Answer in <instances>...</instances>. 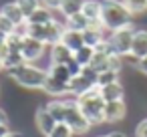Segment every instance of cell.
<instances>
[{"label":"cell","mask_w":147,"mask_h":137,"mask_svg":"<svg viewBox=\"0 0 147 137\" xmlns=\"http://www.w3.org/2000/svg\"><path fill=\"white\" fill-rule=\"evenodd\" d=\"M61 4H63V0H40V6H45V8H49V10H59L61 8Z\"/></svg>","instance_id":"obj_36"},{"label":"cell","mask_w":147,"mask_h":137,"mask_svg":"<svg viewBox=\"0 0 147 137\" xmlns=\"http://www.w3.org/2000/svg\"><path fill=\"white\" fill-rule=\"evenodd\" d=\"M4 43H6V34L0 32V45H4Z\"/></svg>","instance_id":"obj_43"},{"label":"cell","mask_w":147,"mask_h":137,"mask_svg":"<svg viewBox=\"0 0 147 137\" xmlns=\"http://www.w3.org/2000/svg\"><path fill=\"white\" fill-rule=\"evenodd\" d=\"M45 51H47V45H45V43H40V40H36V38H30V36H24V38H22L20 55H22V59H24L26 63H34V65H36V61L42 59Z\"/></svg>","instance_id":"obj_6"},{"label":"cell","mask_w":147,"mask_h":137,"mask_svg":"<svg viewBox=\"0 0 147 137\" xmlns=\"http://www.w3.org/2000/svg\"><path fill=\"white\" fill-rule=\"evenodd\" d=\"M6 75L10 77L12 83H16L22 89H28V91H40L45 81H47V77H49L47 69H42V67H38L34 63H24V65H20L16 69L8 71Z\"/></svg>","instance_id":"obj_2"},{"label":"cell","mask_w":147,"mask_h":137,"mask_svg":"<svg viewBox=\"0 0 147 137\" xmlns=\"http://www.w3.org/2000/svg\"><path fill=\"white\" fill-rule=\"evenodd\" d=\"M131 53L139 59L147 57V30L145 28H135L133 43H131Z\"/></svg>","instance_id":"obj_14"},{"label":"cell","mask_w":147,"mask_h":137,"mask_svg":"<svg viewBox=\"0 0 147 137\" xmlns=\"http://www.w3.org/2000/svg\"><path fill=\"white\" fill-rule=\"evenodd\" d=\"M63 123L69 125L75 135H85V133L93 127V125L87 121V117L81 113V109H79V105H77L75 99H67V111H65V121H63Z\"/></svg>","instance_id":"obj_4"},{"label":"cell","mask_w":147,"mask_h":137,"mask_svg":"<svg viewBox=\"0 0 147 137\" xmlns=\"http://www.w3.org/2000/svg\"><path fill=\"white\" fill-rule=\"evenodd\" d=\"M107 36H109V32L101 26V22L91 24L87 30H83V40H85V45H87V47H91V49H97L101 43H105V40H107Z\"/></svg>","instance_id":"obj_8"},{"label":"cell","mask_w":147,"mask_h":137,"mask_svg":"<svg viewBox=\"0 0 147 137\" xmlns=\"http://www.w3.org/2000/svg\"><path fill=\"white\" fill-rule=\"evenodd\" d=\"M6 137H24V135H22L20 131H10V133H8Z\"/></svg>","instance_id":"obj_42"},{"label":"cell","mask_w":147,"mask_h":137,"mask_svg":"<svg viewBox=\"0 0 147 137\" xmlns=\"http://www.w3.org/2000/svg\"><path fill=\"white\" fill-rule=\"evenodd\" d=\"M34 125H36V129L47 137L53 129H55V125H57V121L53 119V115L45 109V107H38L36 111H34Z\"/></svg>","instance_id":"obj_10"},{"label":"cell","mask_w":147,"mask_h":137,"mask_svg":"<svg viewBox=\"0 0 147 137\" xmlns=\"http://www.w3.org/2000/svg\"><path fill=\"white\" fill-rule=\"evenodd\" d=\"M40 91L45 95L53 97V99H67L69 97V85L67 83H61V81H57L53 77H47V81H45V85H42Z\"/></svg>","instance_id":"obj_9"},{"label":"cell","mask_w":147,"mask_h":137,"mask_svg":"<svg viewBox=\"0 0 147 137\" xmlns=\"http://www.w3.org/2000/svg\"><path fill=\"white\" fill-rule=\"evenodd\" d=\"M61 43H63L67 49H71L73 53H75V51H79L81 47H85L83 32H79V30H71V28H67V26H65V32H63Z\"/></svg>","instance_id":"obj_18"},{"label":"cell","mask_w":147,"mask_h":137,"mask_svg":"<svg viewBox=\"0 0 147 137\" xmlns=\"http://www.w3.org/2000/svg\"><path fill=\"white\" fill-rule=\"evenodd\" d=\"M107 137H127V135H125L123 131H109Z\"/></svg>","instance_id":"obj_41"},{"label":"cell","mask_w":147,"mask_h":137,"mask_svg":"<svg viewBox=\"0 0 147 137\" xmlns=\"http://www.w3.org/2000/svg\"><path fill=\"white\" fill-rule=\"evenodd\" d=\"M0 14H4L14 26H18V24H22V22H26V18H24V14H22V10L18 8V4L14 2H6V4H2V8H0Z\"/></svg>","instance_id":"obj_16"},{"label":"cell","mask_w":147,"mask_h":137,"mask_svg":"<svg viewBox=\"0 0 147 137\" xmlns=\"http://www.w3.org/2000/svg\"><path fill=\"white\" fill-rule=\"evenodd\" d=\"M101 137H107V135H101Z\"/></svg>","instance_id":"obj_44"},{"label":"cell","mask_w":147,"mask_h":137,"mask_svg":"<svg viewBox=\"0 0 147 137\" xmlns=\"http://www.w3.org/2000/svg\"><path fill=\"white\" fill-rule=\"evenodd\" d=\"M26 61L22 59V55L20 53H8L6 55V59L2 61V71H12V69H16V67H20V65H24Z\"/></svg>","instance_id":"obj_26"},{"label":"cell","mask_w":147,"mask_h":137,"mask_svg":"<svg viewBox=\"0 0 147 137\" xmlns=\"http://www.w3.org/2000/svg\"><path fill=\"white\" fill-rule=\"evenodd\" d=\"M67 67H69V71H71V75H73V77L81 75V69H83V67H81V65H79V63H77L75 59H71V61L67 63Z\"/></svg>","instance_id":"obj_37"},{"label":"cell","mask_w":147,"mask_h":137,"mask_svg":"<svg viewBox=\"0 0 147 137\" xmlns=\"http://www.w3.org/2000/svg\"><path fill=\"white\" fill-rule=\"evenodd\" d=\"M0 32H2V34H6V36L14 32V24H12V22H10V20H8L4 14H0Z\"/></svg>","instance_id":"obj_32"},{"label":"cell","mask_w":147,"mask_h":137,"mask_svg":"<svg viewBox=\"0 0 147 137\" xmlns=\"http://www.w3.org/2000/svg\"><path fill=\"white\" fill-rule=\"evenodd\" d=\"M65 26L71 28V30H79V32H83V30H87V28L91 26V22L79 12V14H73V16L65 18Z\"/></svg>","instance_id":"obj_23"},{"label":"cell","mask_w":147,"mask_h":137,"mask_svg":"<svg viewBox=\"0 0 147 137\" xmlns=\"http://www.w3.org/2000/svg\"><path fill=\"white\" fill-rule=\"evenodd\" d=\"M101 26L107 32L133 24V14L123 6L121 0H101Z\"/></svg>","instance_id":"obj_1"},{"label":"cell","mask_w":147,"mask_h":137,"mask_svg":"<svg viewBox=\"0 0 147 137\" xmlns=\"http://www.w3.org/2000/svg\"><path fill=\"white\" fill-rule=\"evenodd\" d=\"M6 47H8V53H20V49H22V36H18V34H8L6 36Z\"/></svg>","instance_id":"obj_30"},{"label":"cell","mask_w":147,"mask_h":137,"mask_svg":"<svg viewBox=\"0 0 147 137\" xmlns=\"http://www.w3.org/2000/svg\"><path fill=\"white\" fill-rule=\"evenodd\" d=\"M47 73H49V77H53V79H57L61 83H67V85L73 79V75H71V71H69L67 65H51L47 69Z\"/></svg>","instance_id":"obj_21"},{"label":"cell","mask_w":147,"mask_h":137,"mask_svg":"<svg viewBox=\"0 0 147 137\" xmlns=\"http://www.w3.org/2000/svg\"><path fill=\"white\" fill-rule=\"evenodd\" d=\"M81 75H83L85 79H89L93 85H97V77H99V73H97L91 65H89V67H83V69H81Z\"/></svg>","instance_id":"obj_33"},{"label":"cell","mask_w":147,"mask_h":137,"mask_svg":"<svg viewBox=\"0 0 147 137\" xmlns=\"http://www.w3.org/2000/svg\"><path fill=\"white\" fill-rule=\"evenodd\" d=\"M101 89V99L105 103H111V101H125V89L121 85V81L113 83V85H107V87H99Z\"/></svg>","instance_id":"obj_15"},{"label":"cell","mask_w":147,"mask_h":137,"mask_svg":"<svg viewBox=\"0 0 147 137\" xmlns=\"http://www.w3.org/2000/svg\"><path fill=\"white\" fill-rule=\"evenodd\" d=\"M63 32H65V22H61L57 18L51 20L49 24H45V45L47 47H53V45L61 43Z\"/></svg>","instance_id":"obj_11"},{"label":"cell","mask_w":147,"mask_h":137,"mask_svg":"<svg viewBox=\"0 0 147 137\" xmlns=\"http://www.w3.org/2000/svg\"><path fill=\"white\" fill-rule=\"evenodd\" d=\"M10 131H12V129H10V125H0V137H6Z\"/></svg>","instance_id":"obj_40"},{"label":"cell","mask_w":147,"mask_h":137,"mask_svg":"<svg viewBox=\"0 0 147 137\" xmlns=\"http://www.w3.org/2000/svg\"><path fill=\"white\" fill-rule=\"evenodd\" d=\"M135 137H147V117L135 125Z\"/></svg>","instance_id":"obj_35"},{"label":"cell","mask_w":147,"mask_h":137,"mask_svg":"<svg viewBox=\"0 0 147 137\" xmlns=\"http://www.w3.org/2000/svg\"><path fill=\"white\" fill-rule=\"evenodd\" d=\"M45 109L53 115V119L57 123H63L65 121V111H67V99H51L45 105Z\"/></svg>","instance_id":"obj_19"},{"label":"cell","mask_w":147,"mask_h":137,"mask_svg":"<svg viewBox=\"0 0 147 137\" xmlns=\"http://www.w3.org/2000/svg\"><path fill=\"white\" fill-rule=\"evenodd\" d=\"M81 113L87 117V121L91 125H103L105 119H103V113H105V101L101 99V89L95 85L91 91H87L85 95L77 97L75 99Z\"/></svg>","instance_id":"obj_3"},{"label":"cell","mask_w":147,"mask_h":137,"mask_svg":"<svg viewBox=\"0 0 147 137\" xmlns=\"http://www.w3.org/2000/svg\"><path fill=\"white\" fill-rule=\"evenodd\" d=\"M14 2L18 4V8L22 10V14H24V18H28L38 6H40V0H14Z\"/></svg>","instance_id":"obj_27"},{"label":"cell","mask_w":147,"mask_h":137,"mask_svg":"<svg viewBox=\"0 0 147 137\" xmlns=\"http://www.w3.org/2000/svg\"><path fill=\"white\" fill-rule=\"evenodd\" d=\"M47 137H75V133L71 131L69 125H65V123H57L55 129H53Z\"/></svg>","instance_id":"obj_29"},{"label":"cell","mask_w":147,"mask_h":137,"mask_svg":"<svg viewBox=\"0 0 147 137\" xmlns=\"http://www.w3.org/2000/svg\"><path fill=\"white\" fill-rule=\"evenodd\" d=\"M93 55H95V49H91V47H81L79 51H75L73 53V59L81 65V67H89L91 65V59H93Z\"/></svg>","instance_id":"obj_24"},{"label":"cell","mask_w":147,"mask_h":137,"mask_svg":"<svg viewBox=\"0 0 147 137\" xmlns=\"http://www.w3.org/2000/svg\"><path fill=\"white\" fill-rule=\"evenodd\" d=\"M127 117V103L125 101H111L105 103V113L103 119L105 123H119Z\"/></svg>","instance_id":"obj_7"},{"label":"cell","mask_w":147,"mask_h":137,"mask_svg":"<svg viewBox=\"0 0 147 137\" xmlns=\"http://www.w3.org/2000/svg\"><path fill=\"white\" fill-rule=\"evenodd\" d=\"M121 2L133 16H139V14L147 12V0H121Z\"/></svg>","instance_id":"obj_25"},{"label":"cell","mask_w":147,"mask_h":137,"mask_svg":"<svg viewBox=\"0 0 147 137\" xmlns=\"http://www.w3.org/2000/svg\"><path fill=\"white\" fill-rule=\"evenodd\" d=\"M51 20H55V14H53V10H49V8H45V6H38L28 18H26V22L28 24H49Z\"/></svg>","instance_id":"obj_20"},{"label":"cell","mask_w":147,"mask_h":137,"mask_svg":"<svg viewBox=\"0 0 147 137\" xmlns=\"http://www.w3.org/2000/svg\"><path fill=\"white\" fill-rule=\"evenodd\" d=\"M0 125H8V115L4 109H0Z\"/></svg>","instance_id":"obj_39"},{"label":"cell","mask_w":147,"mask_h":137,"mask_svg":"<svg viewBox=\"0 0 147 137\" xmlns=\"http://www.w3.org/2000/svg\"><path fill=\"white\" fill-rule=\"evenodd\" d=\"M133 34H135V26H133V24H129V26L119 28V30L109 32L107 40H109V45L113 47V53H115V55H119V57H125L127 53H131Z\"/></svg>","instance_id":"obj_5"},{"label":"cell","mask_w":147,"mask_h":137,"mask_svg":"<svg viewBox=\"0 0 147 137\" xmlns=\"http://www.w3.org/2000/svg\"><path fill=\"white\" fill-rule=\"evenodd\" d=\"M49 57H51V65H67L73 59V51L67 49L63 43H57L49 47Z\"/></svg>","instance_id":"obj_12"},{"label":"cell","mask_w":147,"mask_h":137,"mask_svg":"<svg viewBox=\"0 0 147 137\" xmlns=\"http://www.w3.org/2000/svg\"><path fill=\"white\" fill-rule=\"evenodd\" d=\"M83 4H85V0H63L59 12L63 14V18H69L73 14H79L81 8H83Z\"/></svg>","instance_id":"obj_22"},{"label":"cell","mask_w":147,"mask_h":137,"mask_svg":"<svg viewBox=\"0 0 147 137\" xmlns=\"http://www.w3.org/2000/svg\"><path fill=\"white\" fill-rule=\"evenodd\" d=\"M121 59H123V67H125V65H129V67L137 69V67H139V63H141V59H139V57H135L133 53H127V55H125V57H121Z\"/></svg>","instance_id":"obj_34"},{"label":"cell","mask_w":147,"mask_h":137,"mask_svg":"<svg viewBox=\"0 0 147 137\" xmlns=\"http://www.w3.org/2000/svg\"><path fill=\"white\" fill-rule=\"evenodd\" d=\"M93 87H95V85H93L89 79H85L83 75H77V77H73V79L69 81V97L77 99V97L85 95L87 91H91Z\"/></svg>","instance_id":"obj_13"},{"label":"cell","mask_w":147,"mask_h":137,"mask_svg":"<svg viewBox=\"0 0 147 137\" xmlns=\"http://www.w3.org/2000/svg\"><path fill=\"white\" fill-rule=\"evenodd\" d=\"M137 71H139L141 75H145V77H147V57H145V59H141V63H139Z\"/></svg>","instance_id":"obj_38"},{"label":"cell","mask_w":147,"mask_h":137,"mask_svg":"<svg viewBox=\"0 0 147 137\" xmlns=\"http://www.w3.org/2000/svg\"><path fill=\"white\" fill-rule=\"evenodd\" d=\"M117 81H119V73H115V71H103L97 77V87H107V85H113Z\"/></svg>","instance_id":"obj_28"},{"label":"cell","mask_w":147,"mask_h":137,"mask_svg":"<svg viewBox=\"0 0 147 137\" xmlns=\"http://www.w3.org/2000/svg\"><path fill=\"white\" fill-rule=\"evenodd\" d=\"M81 14L91 24H97L101 20V0H85V4L81 8Z\"/></svg>","instance_id":"obj_17"},{"label":"cell","mask_w":147,"mask_h":137,"mask_svg":"<svg viewBox=\"0 0 147 137\" xmlns=\"http://www.w3.org/2000/svg\"><path fill=\"white\" fill-rule=\"evenodd\" d=\"M26 24H28V22H26ZM26 36L45 43V26H42V24H28V34H26Z\"/></svg>","instance_id":"obj_31"}]
</instances>
